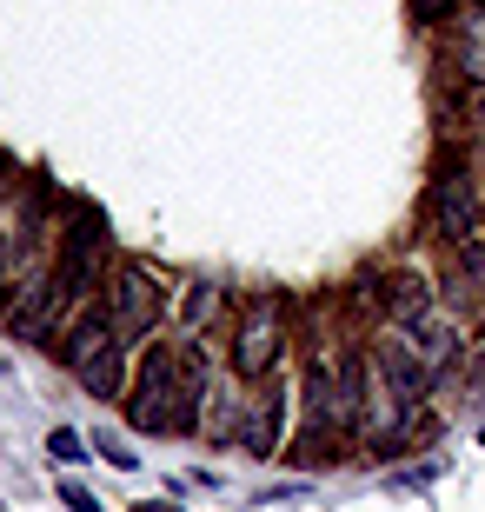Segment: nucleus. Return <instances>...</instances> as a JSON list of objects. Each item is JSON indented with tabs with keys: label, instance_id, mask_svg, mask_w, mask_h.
<instances>
[{
	"label": "nucleus",
	"instance_id": "39448f33",
	"mask_svg": "<svg viewBox=\"0 0 485 512\" xmlns=\"http://www.w3.org/2000/svg\"><path fill=\"white\" fill-rule=\"evenodd\" d=\"M280 419H286V386L266 380L260 399H253V413H246V426H240V446L253 459H273L280 453Z\"/></svg>",
	"mask_w": 485,
	"mask_h": 512
},
{
	"label": "nucleus",
	"instance_id": "1a4fd4ad",
	"mask_svg": "<svg viewBox=\"0 0 485 512\" xmlns=\"http://www.w3.org/2000/svg\"><path fill=\"white\" fill-rule=\"evenodd\" d=\"M100 247H107V220L87 200H74L67 207V253H100Z\"/></svg>",
	"mask_w": 485,
	"mask_h": 512
},
{
	"label": "nucleus",
	"instance_id": "7ed1b4c3",
	"mask_svg": "<svg viewBox=\"0 0 485 512\" xmlns=\"http://www.w3.org/2000/svg\"><path fill=\"white\" fill-rule=\"evenodd\" d=\"M273 360H280V306H253L233 340V366H240V380H266Z\"/></svg>",
	"mask_w": 485,
	"mask_h": 512
},
{
	"label": "nucleus",
	"instance_id": "0eeeda50",
	"mask_svg": "<svg viewBox=\"0 0 485 512\" xmlns=\"http://www.w3.org/2000/svg\"><path fill=\"white\" fill-rule=\"evenodd\" d=\"M379 300H386V313H392L399 326H419V320H432V280H426V273H412V266H406V273H392Z\"/></svg>",
	"mask_w": 485,
	"mask_h": 512
},
{
	"label": "nucleus",
	"instance_id": "6ab92c4d",
	"mask_svg": "<svg viewBox=\"0 0 485 512\" xmlns=\"http://www.w3.org/2000/svg\"><path fill=\"white\" fill-rule=\"evenodd\" d=\"M479 446H485V419H479Z\"/></svg>",
	"mask_w": 485,
	"mask_h": 512
},
{
	"label": "nucleus",
	"instance_id": "aec40b11",
	"mask_svg": "<svg viewBox=\"0 0 485 512\" xmlns=\"http://www.w3.org/2000/svg\"><path fill=\"white\" fill-rule=\"evenodd\" d=\"M479 120H485V94H479Z\"/></svg>",
	"mask_w": 485,
	"mask_h": 512
},
{
	"label": "nucleus",
	"instance_id": "f3484780",
	"mask_svg": "<svg viewBox=\"0 0 485 512\" xmlns=\"http://www.w3.org/2000/svg\"><path fill=\"white\" fill-rule=\"evenodd\" d=\"M472 393H485V353L472 360Z\"/></svg>",
	"mask_w": 485,
	"mask_h": 512
},
{
	"label": "nucleus",
	"instance_id": "2eb2a0df",
	"mask_svg": "<svg viewBox=\"0 0 485 512\" xmlns=\"http://www.w3.org/2000/svg\"><path fill=\"white\" fill-rule=\"evenodd\" d=\"M206 313H213V286H193L187 293V326H200Z\"/></svg>",
	"mask_w": 485,
	"mask_h": 512
},
{
	"label": "nucleus",
	"instance_id": "6e6552de",
	"mask_svg": "<svg viewBox=\"0 0 485 512\" xmlns=\"http://www.w3.org/2000/svg\"><path fill=\"white\" fill-rule=\"evenodd\" d=\"M80 386H87L94 399H120V393H127V340L100 346L94 360L80 366Z\"/></svg>",
	"mask_w": 485,
	"mask_h": 512
},
{
	"label": "nucleus",
	"instance_id": "f8f14e48",
	"mask_svg": "<svg viewBox=\"0 0 485 512\" xmlns=\"http://www.w3.org/2000/svg\"><path fill=\"white\" fill-rule=\"evenodd\" d=\"M47 453H54L60 466H80V459L94 453V446H87V439H80L74 426H54V433H47Z\"/></svg>",
	"mask_w": 485,
	"mask_h": 512
},
{
	"label": "nucleus",
	"instance_id": "9d476101",
	"mask_svg": "<svg viewBox=\"0 0 485 512\" xmlns=\"http://www.w3.org/2000/svg\"><path fill=\"white\" fill-rule=\"evenodd\" d=\"M406 340H412V353L426 360V373H439V366L452 360V326H439V320H419Z\"/></svg>",
	"mask_w": 485,
	"mask_h": 512
},
{
	"label": "nucleus",
	"instance_id": "dca6fc26",
	"mask_svg": "<svg viewBox=\"0 0 485 512\" xmlns=\"http://www.w3.org/2000/svg\"><path fill=\"white\" fill-rule=\"evenodd\" d=\"M60 499H67V506H74V512H100V499L87 493V486H80V479H67V486H60Z\"/></svg>",
	"mask_w": 485,
	"mask_h": 512
},
{
	"label": "nucleus",
	"instance_id": "a211bd4d",
	"mask_svg": "<svg viewBox=\"0 0 485 512\" xmlns=\"http://www.w3.org/2000/svg\"><path fill=\"white\" fill-rule=\"evenodd\" d=\"M133 512H180V506H167V499H140Z\"/></svg>",
	"mask_w": 485,
	"mask_h": 512
},
{
	"label": "nucleus",
	"instance_id": "f03ea898",
	"mask_svg": "<svg viewBox=\"0 0 485 512\" xmlns=\"http://www.w3.org/2000/svg\"><path fill=\"white\" fill-rule=\"evenodd\" d=\"M432 227L446 233L452 247L479 240V187H472V173H439L432 180Z\"/></svg>",
	"mask_w": 485,
	"mask_h": 512
},
{
	"label": "nucleus",
	"instance_id": "412c9836",
	"mask_svg": "<svg viewBox=\"0 0 485 512\" xmlns=\"http://www.w3.org/2000/svg\"><path fill=\"white\" fill-rule=\"evenodd\" d=\"M479 7H485V0H479Z\"/></svg>",
	"mask_w": 485,
	"mask_h": 512
},
{
	"label": "nucleus",
	"instance_id": "423d86ee",
	"mask_svg": "<svg viewBox=\"0 0 485 512\" xmlns=\"http://www.w3.org/2000/svg\"><path fill=\"white\" fill-rule=\"evenodd\" d=\"M54 306H60L54 280L20 286V306L7 313V326H14V340H34V346H47V333H54Z\"/></svg>",
	"mask_w": 485,
	"mask_h": 512
},
{
	"label": "nucleus",
	"instance_id": "ddd939ff",
	"mask_svg": "<svg viewBox=\"0 0 485 512\" xmlns=\"http://www.w3.org/2000/svg\"><path fill=\"white\" fill-rule=\"evenodd\" d=\"M412 7V20H419V27H446L452 14H459V0H406Z\"/></svg>",
	"mask_w": 485,
	"mask_h": 512
},
{
	"label": "nucleus",
	"instance_id": "4468645a",
	"mask_svg": "<svg viewBox=\"0 0 485 512\" xmlns=\"http://www.w3.org/2000/svg\"><path fill=\"white\" fill-rule=\"evenodd\" d=\"M94 453L107 459V466H120V473H133V466H140V453H133V446H120V439H107V433L94 439Z\"/></svg>",
	"mask_w": 485,
	"mask_h": 512
},
{
	"label": "nucleus",
	"instance_id": "20e7f679",
	"mask_svg": "<svg viewBox=\"0 0 485 512\" xmlns=\"http://www.w3.org/2000/svg\"><path fill=\"white\" fill-rule=\"evenodd\" d=\"M373 366H379V380H386V393L399 399V406H419V399H426L432 373H426V360L412 353V340H379Z\"/></svg>",
	"mask_w": 485,
	"mask_h": 512
},
{
	"label": "nucleus",
	"instance_id": "f257e3e1",
	"mask_svg": "<svg viewBox=\"0 0 485 512\" xmlns=\"http://www.w3.org/2000/svg\"><path fill=\"white\" fill-rule=\"evenodd\" d=\"M107 313H113V326H120V340H147L153 326L167 320V286L153 280L147 266L127 260L107 286Z\"/></svg>",
	"mask_w": 485,
	"mask_h": 512
},
{
	"label": "nucleus",
	"instance_id": "9b49d317",
	"mask_svg": "<svg viewBox=\"0 0 485 512\" xmlns=\"http://www.w3.org/2000/svg\"><path fill=\"white\" fill-rule=\"evenodd\" d=\"M459 74L485 80V20H466V34H459Z\"/></svg>",
	"mask_w": 485,
	"mask_h": 512
}]
</instances>
